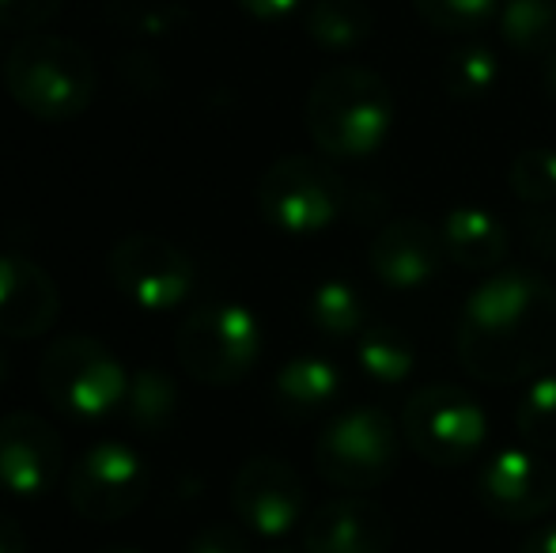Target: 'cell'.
<instances>
[{
    "label": "cell",
    "instance_id": "obj_36",
    "mask_svg": "<svg viewBox=\"0 0 556 553\" xmlns=\"http://www.w3.org/2000/svg\"><path fill=\"white\" fill-rule=\"evenodd\" d=\"M4 376H8V356H4V349H0V384H4Z\"/></svg>",
    "mask_w": 556,
    "mask_h": 553
},
{
    "label": "cell",
    "instance_id": "obj_6",
    "mask_svg": "<svg viewBox=\"0 0 556 553\" xmlns=\"http://www.w3.org/2000/svg\"><path fill=\"white\" fill-rule=\"evenodd\" d=\"M262 356V323L242 303H208L178 326V364L198 384L231 387Z\"/></svg>",
    "mask_w": 556,
    "mask_h": 553
},
{
    "label": "cell",
    "instance_id": "obj_27",
    "mask_svg": "<svg viewBox=\"0 0 556 553\" xmlns=\"http://www.w3.org/2000/svg\"><path fill=\"white\" fill-rule=\"evenodd\" d=\"M417 15L446 35H469L481 30L500 15V0H413Z\"/></svg>",
    "mask_w": 556,
    "mask_h": 553
},
{
    "label": "cell",
    "instance_id": "obj_16",
    "mask_svg": "<svg viewBox=\"0 0 556 553\" xmlns=\"http://www.w3.org/2000/svg\"><path fill=\"white\" fill-rule=\"evenodd\" d=\"M61 296L53 277L23 254H0V334L38 338L53 326Z\"/></svg>",
    "mask_w": 556,
    "mask_h": 553
},
{
    "label": "cell",
    "instance_id": "obj_14",
    "mask_svg": "<svg viewBox=\"0 0 556 553\" xmlns=\"http://www.w3.org/2000/svg\"><path fill=\"white\" fill-rule=\"evenodd\" d=\"M394 519L367 497H337L303 519V553H387Z\"/></svg>",
    "mask_w": 556,
    "mask_h": 553
},
{
    "label": "cell",
    "instance_id": "obj_20",
    "mask_svg": "<svg viewBox=\"0 0 556 553\" xmlns=\"http://www.w3.org/2000/svg\"><path fill=\"white\" fill-rule=\"evenodd\" d=\"M178 384L167 376L163 368H140L129 376V387H125V420H129L137 432L144 436H160L175 425L178 417Z\"/></svg>",
    "mask_w": 556,
    "mask_h": 553
},
{
    "label": "cell",
    "instance_id": "obj_2",
    "mask_svg": "<svg viewBox=\"0 0 556 553\" xmlns=\"http://www.w3.org/2000/svg\"><path fill=\"white\" fill-rule=\"evenodd\" d=\"M311 140L330 160H367L394 129V91L364 65H337L311 84Z\"/></svg>",
    "mask_w": 556,
    "mask_h": 553
},
{
    "label": "cell",
    "instance_id": "obj_35",
    "mask_svg": "<svg viewBox=\"0 0 556 553\" xmlns=\"http://www.w3.org/2000/svg\"><path fill=\"white\" fill-rule=\"evenodd\" d=\"M545 65H542V84H545V91L556 99V50L549 53V58H542Z\"/></svg>",
    "mask_w": 556,
    "mask_h": 553
},
{
    "label": "cell",
    "instance_id": "obj_9",
    "mask_svg": "<svg viewBox=\"0 0 556 553\" xmlns=\"http://www.w3.org/2000/svg\"><path fill=\"white\" fill-rule=\"evenodd\" d=\"M106 269H111L117 292L132 307L152 311V315L175 311L193 292V280H198V266L182 247L160 236H144V231L125 236L111 251Z\"/></svg>",
    "mask_w": 556,
    "mask_h": 553
},
{
    "label": "cell",
    "instance_id": "obj_38",
    "mask_svg": "<svg viewBox=\"0 0 556 553\" xmlns=\"http://www.w3.org/2000/svg\"><path fill=\"white\" fill-rule=\"evenodd\" d=\"M269 553H292V550H269Z\"/></svg>",
    "mask_w": 556,
    "mask_h": 553
},
{
    "label": "cell",
    "instance_id": "obj_29",
    "mask_svg": "<svg viewBox=\"0 0 556 553\" xmlns=\"http://www.w3.org/2000/svg\"><path fill=\"white\" fill-rule=\"evenodd\" d=\"M61 0H0V27L38 30L58 15Z\"/></svg>",
    "mask_w": 556,
    "mask_h": 553
},
{
    "label": "cell",
    "instance_id": "obj_25",
    "mask_svg": "<svg viewBox=\"0 0 556 553\" xmlns=\"http://www.w3.org/2000/svg\"><path fill=\"white\" fill-rule=\"evenodd\" d=\"M515 428L527 448L556 455V372L527 384L519 406H515Z\"/></svg>",
    "mask_w": 556,
    "mask_h": 553
},
{
    "label": "cell",
    "instance_id": "obj_24",
    "mask_svg": "<svg viewBox=\"0 0 556 553\" xmlns=\"http://www.w3.org/2000/svg\"><path fill=\"white\" fill-rule=\"evenodd\" d=\"M440 76H443V91L454 99V103H477V99H484L492 88H496L500 61L489 46L466 42V46H454V50L446 53Z\"/></svg>",
    "mask_w": 556,
    "mask_h": 553
},
{
    "label": "cell",
    "instance_id": "obj_10",
    "mask_svg": "<svg viewBox=\"0 0 556 553\" xmlns=\"http://www.w3.org/2000/svg\"><path fill=\"white\" fill-rule=\"evenodd\" d=\"M148 466L129 443H91L68 470V504L91 524H117L144 504Z\"/></svg>",
    "mask_w": 556,
    "mask_h": 553
},
{
    "label": "cell",
    "instance_id": "obj_21",
    "mask_svg": "<svg viewBox=\"0 0 556 553\" xmlns=\"http://www.w3.org/2000/svg\"><path fill=\"white\" fill-rule=\"evenodd\" d=\"M496 23L515 53L549 58L556 50V0H504Z\"/></svg>",
    "mask_w": 556,
    "mask_h": 553
},
{
    "label": "cell",
    "instance_id": "obj_30",
    "mask_svg": "<svg viewBox=\"0 0 556 553\" xmlns=\"http://www.w3.org/2000/svg\"><path fill=\"white\" fill-rule=\"evenodd\" d=\"M186 553H250L247 535L231 524H208L205 531L193 535L190 550Z\"/></svg>",
    "mask_w": 556,
    "mask_h": 553
},
{
    "label": "cell",
    "instance_id": "obj_17",
    "mask_svg": "<svg viewBox=\"0 0 556 553\" xmlns=\"http://www.w3.org/2000/svg\"><path fill=\"white\" fill-rule=\"evenodd\" d=\"M440 243L443 254L454 266L469 269V274H489L511 251V236H507L504 221L489 209L462 205L451 209L440 224Z\"/></svg>",
    "mask_w": 556,
    "mask_h": 553
},
{
    "label": "cell",
    "instance_id": "obj_23",
    "mask_svg": "<svg viewBox=\"0 0 556 553\" xmlns=\"http://www.w3.org/2000/svg\"><path fill=\"white\" fill-rule=\"evenodd\" d=\"M307 315L315 323L318 334L326 338H352V334H364L367 326V303L352 280H323V285L311 292Z\"/></svg>",
    "mask_w": 556,
    "mask_h": 553
},
{
    "label": "cell",
    "instance_id": "obj_13",
    "mask_svg": "<svg viewBox=\"0 0 556 553\" xmlns=\"http://www.w3.org/2000/svg\"><path fill=\"white\" fill-rule=\"evenodd\" d=\"M65 451L50 420L38 414L0 417V489L8 497L38 501L53 489Z\"/></svg>",
    "mask_w": 556,
    "mask_h": 553
},
{
    "label": "cell",
    "instance_id": "obj_37",
    "mask_svg": "<svg viewBox=\"0 0 556 553\" xmlns=\"http://www.w3.org/2000/svg\"><path fill=\"white\" fill-rule=\"evenodd\" d=\"M103 553H137V550H103Z\"/></svg>",
    "mask_w": 556,
    "mask_h": 553
},
{
    "label": "cell",
    "instance_id": "obj_33",
    "mask_svg": "<svg viewBox=\"0 0 556 553\" xmlns=\"http://www.w3.org/2000/svg\"><path fill=\"white\" fill-rule=\"evenodd\" d=\"M27 531L20 527V519H12L8 512H0V553H27Z\"/></svg>",
    "mask_w": 556,
    "mask_h": 553
},
{
    "label": "cell",
    "instance_id": "obj_19",
    "mask_svg": "<svg viewBox=\"0 0 556 553\" xmlns=\"http://www.w3.org/2000/svg\"><path fill=\"white\" fill-rule=\"evenodd\" d=\"M303 27L318 50L344 53L371 38L375 12L367 0H311L303 12Z\"/></svg>",
    "mask_w": 556,
    "mask_h": 553
},
{
    "label": "cell",
    "instance_id": "obj_7",
    "mask_svg": "<svg viewBox=\"0 0 556 553\" xmlns=\"http://www.w3.org/2000/svg\"><path fill=\"white\" fill-rule=\"evenodd\" d=\"M402 436L417 458L451 470L481 451L489 436V417L481 402L454 384H428L409 394L402 410Z\"/></svg>",
    "mask_w": 556,
    "mask_h": 553
},
{
    "label": "cell",
    "instance_id": "obj_5",
    "mask_svg": "<svg viewBox=\"0 0 556 553\" xmlns=\"http://www.w3.org/2000/svg\"><path fill=\"white\" fill-rule=\"evenodd\" d=\"M402 436L387 410L356 406L337 414L315 440V470L344 493H367L394 474Z\"/></svg>",
    "mask_w": 556,
    "mask_h": 553
},
{
    "label": "cell",
    "instance_id": "obj_22",
    "mask_svg": "<svg viewBox=\"0 0 556 553\" xmlns=\"http://www.w3.org/2000/svg\"><path fill=\"white\" fill-rule=\"evenodd\" d=\"M356 364L367 379L382 387H397L413 376L417 368V353H413L409 338L394 326H364L356 338Z\"/></svg>",
    "mask_w": 556,
    "mask_h": 553
},
{
    "label": "cell",
    "instance_id": "obj_32",
    "mask_svg": "<svg viewBox=\"0 0 556 553\" xmlns=\"http://www.w3.org/2000/svg\"><path fill=\"white\" fill-rule=\"evenodd\" d=\"M250 20H262V23H285L300 12L307 0H235Z\"/></svg>",
    "mask_w": 556,
    "mask_h": 553
},
{
    "label": "cell",
    "instance_id": "obj_15",
    "mask_svg": "<svg viewBox=\"0 0 556 553\" xmlns=\"http://www.w3.org/2000/svg\"><path fill=\"white\" fill-rule=\"evenodd\" d=\"M443 243L440 228L405 216V221H390L375 231L371 247H367V266L379 285L394 288V292H413L425 288L428 280L440 274L443 266Z\"/></svg>",
    "mask_w": 556,
    "mask_h": 553
},
{
    "label": "cell",
    "instance_id": "obj_18",
    "mask_svg": "<svg viewBox=\"0 0 556 553\" xmlns=\"http://www.w3.org/2000/svg\"><path fill=\"white\" fill-rule=\"evenodd\" d=\"M341 368L326 356H295L273 379V402L285 417L307 420L318 417L341 399Z\"/></svg>",
    "mask_w": 556,
    "mask_h": 553
},
{
    "label": "cell",
    "instance_id": "obj_26",
    "mask_svg": "<svg viewBox=\"0 0 556 553\" xmlns=\"http://www.w3.org/2000/svg\"><path fill=\"white\" fill-rule=\"evenodd\" d=\"M511 193L527 205H553L556 201V152L553 148H527L511 163Z\"/></svg>",
    "mask_w": 556,
    "mask_h": 553
},
{
    "label": "cell",
    "instance_id": "obj_8",
    "mask_svg": "<svg viewBox=\"0 0 556 553\" xmlns=\"http://www.w3.org/2000/svg\"><path fill=\"white\" fill-rule=\"evenodd\" d=\"M257 205L273 228L288 236H315L337 224L349 205L341 175L315 155H285L257 183Z\"/></svg>",
    "mask_w": 556,
    "mask_h": 553
},
{
    "label": "cell",
    "instance_id": "obj_11",
    "mask_svg": "<svg viewBox=\"0 0 556 553\" xmlns=\"http://www.w3.org/2000/svg\"><path fill=\"white\" fill-rule=\"evenodd\" d=\"M484 512L504 524H534L556 504V470L534 448H504L477 474Z\"/></svg>",
    "mask_w": 556,
    "mask_h": 553
},
{
    "label": "cell",
    "instance_id": "obj_3",
    "mask_svg": "<svg viewBox=\"0 0 556 553\" xmlns=\"http://www.w3.org/2000/svg\"><path fill=\"white\" fill-rule=\"evenodd\" d=\"M96 61L80 42L61 35H27L4 58V88L30 118L73 122L96 99Z\"/></svg>",
    "mask_w": 556,
    "mask_h": 553
},
{
    "label": "cell",
    "instance_id": "obj_12",
    "mask_svg": "<svg viewBox=\"0 0 556 553\" xmlns=\"http://www.w3.org/2000/svg\"><path fill=\"white\" fill-rule=\"evenodd\" d=\"M231 508L242 527H250L262 539H280L292 527L303 524L307 493L303 481L285 458L254 455L239 466L231 486Z\"/></svg>",
    "mask_w": 556,
    "mask_h": 553
},
{
    "label": "cell",
    "instance_id": "obj_1",
    "mask_svg": "<svg viewBox=\"0 0 556 553\" xmlns=\"http://www.w3.org/2000/svg\"><path fill=\"white\" fill-rule=\"evenodd\" d=\"M458 361L496 387L545 376L556 361V288L527 269L481 280L458 318Z\"/></svg>",
    "mask_w": 556,
    "mask_h": 553
},
{
    "label": "cell",
    "instance_id": "obj_34",
    "mask_svg": "<svg viewBox=\"0 0 556 553\" xmlns=\"http://www.w3.org/2000/svg\"><path fill=\"white\" fill-rule=\"evenodd\" d=\"M519 553H556V524H542L522 539Z\"/></svg>",
    "mask_w": 556,
    "mask_h": 553
},
{
    "label": "cell",
    "instance_id": "obj_28",
    "mask_svg": "<svg viewBox=\"0 0 556 553\" xmlns=\"http://www.w3.org/2000/svg\"><path fill=\"white\" fill-rule=\"evenodd\" d=\"M111 12L132 35H167L186 20V0H111Z\"/></svg>",
    "mask_w": 556,
    "mask_h": 553
},
{
    "label": "cell",
    "instance_id": "obj_31",
    "mask_svg": "<svg viewBox=\"0 0 556 553\" xmlns=\"http://www.w3.org/2000/svg\"><path fill=\"white\" fill-rule=\"evenodd\" d=\"M522 231H527V243L534 247L542 259L556 262V209H534V213L522 221Z\"/></svg>",
    "mask_w": 556,
    "mask_h": 553
},
{
    "label": "cell",
    "instance_id": "obj_4",
    "mask_svg": "<svg viewBox=\"0 0 556 553\" xmlns=\"http://www.w3.org/2000/svg\"><path fill=\"white\" fill-rule=\"evenodd\" d=\"M42 394L76 420H103L122 410L129 372L96 338H61L42 353L38 364Z\"/></svg>",
    "mask_w": 556,
    "mask_h": 553
}]
</instances>
